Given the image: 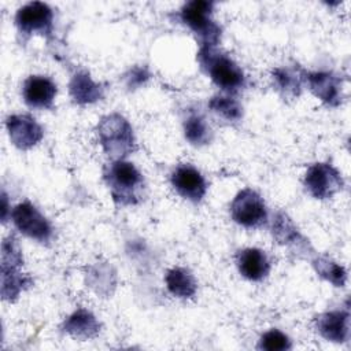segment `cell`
<instances>
[{
    "mask_svg": "<svg viewBox=\"0 0 351 351\" xmlns=\"http://www.w3.org/2000/svg\"><path fill=\"white\" fill-rule=\"evenodd\" d=\"M103 180L118 206H136L144 197V177L132 162L111 160L103 170Z\"/></svg>",
    "mask_w": 351,
    "mask_h": 351,
    "instance_id": "6da1fadb",
    "label": "cell"
},
{
    "mask_svg": "<svg viewBox=\"0 0 351 351\" xmlns=\"http://www.w3.org/2000/svg\"><path fill=\"white\" fill-rule=\"evenodd\" d=\"M196 59L202 70L225 93H236L245 85V75L241 67L217 47H199Z\"/></svg>",
    "mask_w": 351,
    "mask_h": 351,
    "instance_id": "7a4b0ae2",
    "label": "cell"
},
{
    "mask_svg": "<svg viewBox=\"0 0 351 351\" xmlns=\"http://www.w3.org/2000/svg\"><path fill=\"white\" fill-rule=\"evenodd\" d=\"M97 140L112 160L125 159L136 149V137L130 122L118 112L100 118L96 126Z\"/></svg>",
    "mask_w": 351,
    "mask_h": 351,
    "instance_id": "3957f363",
    "label": "cell"
},
{
    "mask_svg": "<svg viewBox=\"0 0 351 351\" xmlns=\"http://www.w3.org/2000/svg\"><path fill=\"white\" fill-rule=\"evenodd\" d=\"M214 5L213 1L192 0L180 10V21L196 36L200 47H217L221 40L222 29L213 18Z\"/></svg>",
    "mask_w": 351,
    "mask_h": 351,
    "instance_id": "277c9868",
    "label": "cell"
},
{
    "mask_svg": "<svg viewBox=\"0 0 351 351\" xmlns=\"http://www.w3.org/2000/svg\"><path fill=\"white\" fill-rule=\"evenodd\" d=\"M232 219L248 229H256L267 223L269 214L263 197L251 188L241 189L230 203Z\"/></svg>",
    "mask_w": 351,
    "mask_h": 351,
    "instance_id": "5b68a950",
    "label": "cell"
},
{
    "mask_svg": "<svg viewBox=\"0 0 351 351\" xmlns=\"http://www.w3.org/2000/svg\"><path fill=\"white\" fill-rule=\"evenodd\" d=\"M14 226L26 237L41 244L51 241L53 229L47 217L30 202L18 203L10 213Z\"/></svg>",
    "mask_w": 351,
    "mask_h": 351,
    "instance_id": "8992f818",
    "label": "cell"
},
{
    "mask_svg": "<svg viewBox=\"0 0 351 351\" xmlns=\"http://www.w3.org/2000/svg\"><path fill=\"white\" fill-rule=\"evenodd\" d=\"M18 33L26 40L34 34L49 38L53 32V11L43 1H30L15 14Z\"/></svg>",
    "mask_w": 351,
    "mask_h": 351,
    "instance_id": "52a82bcc",
    "label": "cell"
},
{
    "mask_svg": "<svg viewBox=\"0 0 351 351\" xmlns=\"http://www.w3.org/2000/svg\"><path fill=\"white\" fill-rule=\"evenodd\" d=\"M303 185L313 197L324 200L340 192L344 186V180L335 166L326 162H318L308 166Z\"/></svg>",
    "mask_w": 351,
    "mask_h": 351,
    "instance_id": "ba28073f",
    "label": "cell"
},
{
    "mask_svg": "<svg viewBox=\"0 0 351 351\" xmlns=\"http://www.w3.org/2000/svg\"><path fill=\"white\" fill-rule=\"evenodd\" d=\"M273 239L280 244L291 250L300 258H314V248L310 241L300 233L293 221L282 211L276 213L271 222Z\"/></svg>",
    "mask_w": 351,
    "mask_h": 351,
    "instance_id": "9c48e42d",
    "label": "cell"
},
{
    "mask_svg": "<svg viewBox=\"0 0 351 351\" xmlns=\"http://www.w3.org/2000/svg\"><path fill=\"white\" fill-rule=\"evenodd\" d=\"M170 182L181 197L192 203L202 202L207 192V182L204 177L189 163L178 165L170 174Z\"/></svg>",
    "mask_w": 351,
    "mask_h": 351,
    "instance_id": "30bf717a",
    "label": "cell"
},
{
    "mask_svg": "<svg viewBox=\"0 0 351 351\" xmlns=\"http://www.w3.org/2000/svg\"><path fill=\"white\" fill-rule=\"evenodd\" d=\"M5 128L11 143L22 151L37 145L44 136L40 123L29 114H12L7 117Z\"/></svg>",
    "mask_w": 351,
    "mask_h": 351,
    "instance_id": "8fae6325",
    "label": "cell"
},
{
    "mask_svg": "<svg viewBox=\"0 0 351 351\" xmlns=\"http://www.w3.org/2000/svg\"><path fill=\"white\" fill-rule=\"evenodd\" d=\"M311 93L329 107H337L343 101L341 80L332 71H310L304 74Z\"/></svg>",
    "mask_w": 351,
    "mask_h": 351,
    "instance_id": "7c38bea8",
    "label": "cell"
},
{
    "mask_svg": "<svg viewBox=\"0 0 351 351\" xmlns=\"http://www.w3.org/2000/svg\"><path fill=\"white\" fill-rule=\"evenodd\" d=\"M56 93V84L47 75H29L22 85L23 101L32 108H52Z\"/></svg>",
    "mask_w": 351,
    "mask_h": 351,
    "instance_id": "4fadbf2b",
    "label": "cell"
},
{
    "mask_svg": "<svg viewBox=\"0 0 351 351\" xmlns=\"http://www.w3.org/2000/svg\"><path fill=\"white\" fill-rule=\"evenodd\" d=\"M315 330L328 341L346 343L350 339V313L346 310H332L314 318Z\"/></svg>",
    "mask_w": 351,
    "mask_h": 351,
    "instance_id": "5bb4252c",
    "label": "cell"
},
{
    "mask_svg": "<svg viewBox=\"0 0 351 351\" xmlns=\"http://www.w3.org/2000/svg\"><path fill=\"white\" fill-rule=\"evenodd\" d=\"M236 266L244 278L250 281H262L269 276L271 263L263 250L248 247L237 251Z\"/></svg>",
    "mask_w": 351,
    "mask_h": 351,
    "instance_id": "9a60e30c",
    "label": "cell"
},
{
    "mask_svg": "<svg viewBox=\"0 0 351 351\" xmlns=\"http://www.w3.org/2000/svg\"><path fill=\"white\" fill-rule=\"evenodd\" d=\"M69 93L75 104H92L104 96V86L96 82L85 70L73 74L69 82Z\"/></svg>",
    "mask_w": 351,
    "mask_h": 351,
    "instance_id": "2e32d148",
    "label": "cell"
},
{
    "mask_svg": "<svg viewBox=\"0 0 351 351\" xmlns=\"http://www.w3.org/2000/svg\"><path fill=\"white\" fill-rule=\"evenodd\" d=\"M62 330L78 340L95 339L100 332V322L92 311L80 307L73 311L62 324Z\"/></svg>",
    "mask_w": 351,
    "mask_h": 351,
    "instance_id": "e0dca14e",
    "label": "cell"
},
{
    "mask_svg": "<svg viewBox=\"0 0 351 351\" xmlns=\"http://www.w3.org/2000/svg\"><path fill=\"white\" fill-rule=\"evenodd\" d=\"M304 74L306 71L296 66H280L271 70V81L282 97L295 99L302 92Z\"/></svg>",
    "mask_w": 351,
    "mask_h": 351,
    "instance_id": "ac0fdd59",
    "label": "cell"
},
{
    "mask_svg": "<svg viewBox=\"0 0 351 351\" xmlns=\"http://www.w3.org/2000/svg\"><path fill=\"white\" fill-rule=\"evenodd\" d=\"M167 291L178 299H191L196 295L197 282L185 267H171L165 274Z\"/></svg>",
    "mask_w": 351,
    "mask_h": 351,
    "instance_id": "d6986e66",
    "label": "cell"
},
{
    "mask_svg": "<svg viewBox=\"0 0 351 351\" xmlns=\"http://www.w3.org/2000/svg\"><path fill=\"white\" fill-rule=\"evenodd\" d=\"M22 266H1V298L15 302L19 295L33 284L32 277L22 273Z\"/></svg>",
    "mask_w": 351,
    "mask_h": 351,
    "instance_id": "ffe728a7",
    "label": "cell"
},
{
    "mask_svg": "<svg viewBox=\"0 0 351 351\" xmlns=\"http://www.w3.org/2000/svg\"><path fill=\"white\" fill-rule=\"evenodd\" d=\"M185 138L196 147L206 145L213 138V130L200 111L191 110L182 123Z\"/></svg>",
    "mask_w": 351,
    "mask_h": 351,
    "instance_id": "44dd1931",
    "label": "cell"
},
{
    "mask_svg": "<svg viewBox=\"0 0 351 351\" xmlns=\"http://www.w3.org/2000/svg\"><path fill=\"white\" fill-rule=\"evenodd\" d=\"M208 108L218 115L219 118L225 119L226 122H239L243 117V107L236 97L229 93L225 95H215L208 100Z\"/></svg>",
    "mask_w": 351,
    "mask_h": 351,
    "instance_id": "7402d4cb",
    "label": "cell"
},
{
    "mask_svg": "<svg viewBox=\"0 0 351 351\" xmlns=\"http://www.w3.org/2000/svg\"><path fill=\"white\" fill-rule=\"evenodd\" d=\"M314 270L317 274L330 282L335 287H344L347 281L346 269L328 256H314L311 259Z\"/></svg>",
    "mask_w": 351,
    "mask_h": 351,
    "instance_id": "603a6c76",
    "label": "cell"
},
{
    "mask_svg": "<svg viewBox=\"0 0 351 351\" xmlns=\"http://www.w3.org/2000/svg\"><path fill=\"white\" fill-rule=\"evenodd\" d=\"M258 348L265 351H285L292 348V343L284 332L278 329H270L261 336Z\"/></svg>",
    "mask_w": 351,
    "mask_h": 351,
    "instance_id": "cb8c5ba5",
    "label": "cell"
},
{
    "mask_svg": "<svg viewBox=\"0 0 351 351\" xmlns=\"http://www.w3.org/2000/svg\"><path fill=\"white\" fill-rule=\"evenodd\" d=\"M149 77L151 74L147 67L136 66L125 74V82L129 88H137L140 85H144L149 80Z\"/></svg>",
    "mask_w": 351,
    "mask_h": 351,
    "instance_id": "d4e9b609",
    "label": "cell"
},
{
    "mask_svg": "<svg viewBox=\"0 0 351 351\" xmlns=\"http://www.w3.org/2000/svg\"><path fill=\"white\" fill-rule=\"evenodd\" d=\"M7 211H8L7 196H5V193L3 192V213H1V217H3V222H5V219H7Z\"/></svg>",
    "mask_w": 351,
    "mask_h": 351,
    "instance_id": "484cf974",
    "label": "cell"
}]
</instances>
